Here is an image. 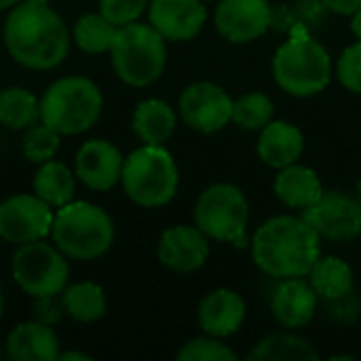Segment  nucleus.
I'll use <instances>...</instances> for the list:
<instances>
[{
	"instance_id": "obj_8",
	"label": "nucleus",
	"mask_w": 361,
	"mask_h": 361,
	"mask_svg": "<svg viewBox=\"0 0 361 361\" xmlns=\"http://www.w3.org/2000/svg\"><path fill=\"white\" fill-rule=\"evenodd\" d=\"M195 226L209 239L231 243L237 250L250 245L247 222L250 203L243 190L231 182H218L207 186L195 203Z\"/></svg>"
},
{
	"instance_id": "obj_1",
	"label": "nucleus",
	"mask_w": 361,
	"mask_h": 361,
	"mask_svg": "<svg viewBox=\"0 0 361 361\" xmlns=\"http://www.w3.org/2000/svg\"><path fill=\"white\" fill-rule=\"evenodd\" d=\"M2 42L15 63L49 72L61 66L72 47V32L49 4L21 0L2 23Z\"/></svg>"
},
{
	"instance_id": "obj_36",
	"label": "nucleus",
	"mask_w": 361,
	"mask_h": 361,
	"mask_svg": "<svg viewBox=\"0 0 361 361\" xmlns=\"http://www.w3.org/2000/svg\"><path fill=\"white\" fill-rule=\"evenodd\" d=\"M57 361H91V355L82 351H61Z\"/></svg>"
},
{
	"instance_id": "obj_32",
	"label": "nucleus",
	"mask_w": 361,
	"mask_h": 361,
	"mask_svg": "<svg viewBox=\"0 0 361 361\" xmlns=\"http://www.w3.org/2000/svg\"><path fill=\"white\" fill-rule=\"evenodd\" d=\"M336 78L347 91L361 95V40L341 53L336 61Z\"/></svg>"
},
{
	"instance_id": "obj_42",
	"label": "nucleus",
	"mask_w": 361,
	"mask_h": 361,
	"mask_svg": "<svg viewBox=\"0 0 361 361\" xmlns=\"http://www.w3.org/2000/svg\"><path fill=\"white\" fill-rule=\"evenodd\" d=\"M27 2H36V4H51V0H27Z\"/></svg>"
},
{
	"instance_id": "obj_24",
	"label": "nucleus",
	"mask_w": 361,
	"mask_h": 361,
	"mask_svg": "<svg viewBox=\"0 0 361 361\" xmlns=\"http://www.w3.org/2000/svg\"><path fill=\"white\" fill-rule=\"evenodd\" d=\"M307 277L324 302L345 298L353 292V271L338 256H319Z\"/></svg>"
},
{
	"instance_id": "obj_28",
	"label": "nucleus",
	"mask_w": 361,
	"mask_h": 361,
	"mask_svg": "<svg viewBox=\"0 0 361 361\" xmlns=\"http://www.w3.org/2000/svg\"><path fill=\"white\" fill-rule=\"evenodd\" d=\"M72 42L89 55H99V53H110L118 25H114L110 19H106L99 11L97 13H85L80 15L74 25H72Z\"/></svg>"
},
{
	"instance_id": "obj_35",
	"label": "nucleus",
	"mask_w": 361,
	"mask_h": 361,
	"mask_svg": "<svg viewBox=\"0 0 361 361\" xmlns=\"http://www.w3.org/2000/svg\"><path fill=\"white\" fill-rule=\"evenodd\" d=\"M324 6L336 15H353L361 8V0H322Z\"/></svg>"
},
{
	"instance_id": "obj_25",
	"label": "nucleus",
	"mask_w": 361,
	"mask_h": 361,
	"mask_svg": "<svg viewBox=\"0 0 361 361\" xmlns=\"http://www.w3.org/2000/svg\"><path fill=\"white\" fill-rule=\"evenodd\" d=\"M63 302V311L70 319L78 324H93L106 315L108 300L106 292L95 281H76L68 283L59 294Z\"/></svg>"
},
{
	"instance_id": "obj_5",
	"label": "nucleus",
	"mask_w": 361,
	"mask_h": 361,
	"mask_svg": "<svg viewBox=\"0 0 361 361\" xmlns=\"http://www.w3.org/2000/svg\"><path fill=\"white\" fill-rule=\"evenodd\" d=\"M121 186L127 199L144 209L167 205L180 186V171L165 146L142 144L125 157Z\"/></svg>"
},
{
	"instance_id": "obj_27",
	"label": "nucleus",
	"mask_w": 361,
	"mask_h": 361,
	"mask_svg": "<svg viewBox=\"0 0 361 361\" xmlns=\"http://www.w3.org/2000/svg\"><path fill=\"white\" fill-rule=\"evenodd\" d=\"M40 121V97L25 87L0 91V125L8 131H25Z\"/></svg>"
},
{
	"instance_id": "obj_11",
	"label": "nucleus",
	"mask_w": 361,
	"mask_h": 361,
	"mask_svg": "<svg viewBox=\"0 0 361 361\" xmlns=\"http://www.w3.org/2000/svg\"><path fill=\"white\" fill-rule=\"evenodd\" d=\"M300 216L311 224L319 239L347 243L361 237V203L341 190H326L322 199L302 209Z\"/></svg>"
},
{
	"instance_id": "obj_40",
	"label": "nucleus",
	"mask_w": 361,
	"mask_h": 361,
	"mask_svg": "<svg viewBox=\"0 0 361 361\" xmlns=\"http://www.w3.org/2000/svg\"><path fill=\"white\" fill-rule=\"evenodd\" d=\"M332 360H355L353 355H334Z\"/></svg>"
},
{
	"instance_id": "obj_4",
	"label": "nucleus",
	"mask_w": 361,
	"mask_h": 361,
	"mask_svg": "<svg viewBox=\"0 0 361 361\" xmlns=\"http://www.w3.org/2000/svg\"><path fill=\"white\" fill-rule=\"evenodd\" d=\"M104 112L102 89L82 74L55 78L40 95V121L59 135L89 131Z\"/></svg>"
},
{
	"instance_id": "obj_22",
	"label": "nucleus",
	"mask_w": 361,
	"mask_h": 361,
	"mask_svg": "<svg viewBox=\"0 0 361 361\" xmlns=\"http://www.w3.org/2000/svg\"><path fill=\"white\" fill-rule=\"evenodd\" d=\"M178 125L176 110L159 97L142 99L131 116V129L142 144L150 146H165L173 135Z\"/></svg>"
},
{
	"instance_id": "obj_34",
	"label": "nucleus",
	"mask_w": 361,
	"mask_h": 361,
	"mask_svg": "<svg viewBox=\"0 0 361 361\" xmlns=\"http://www.w3.org/2000/svg\"><path fill=\"white\" fill-rule=\"evenodd\" d=\"M63 315H66V311H63V302L59 296L32 298V319L47 324V326H57Z\"/></svg>"
},
{
	"instance_id": "obj_14",
	"label": "nucleus",
	"mask_w": 361,
	"mask_h": 361,
	"mask_svg": "<svg viewBox=\"0 0 361 361\" xmlns=\"http://www.w3.org/2000/svg\"><path fill=\"white\" fill-rule=\"evenodd\" d=\"M125 157L123 152L104 137L87 140L74 157V173L76 180L82 182L89 190L108 192L116 184H121Z\"/></svg>"
},
{
	"instance_id": "obj_31",
	"label": "nucleus",
	"mask_w": 361,
	"mask_h": 361,
	"mask_svg": "<svg viewBox=\"0 0 361 361\" xmlns=\"http://www.w3.org/2000/svg\"><path fill=\"white\" fill-rule=\"evenodd\" d=\"M178 361H237L239 355L222 343V338L214 336H201L184 343L180 351L176 353Z\"/></svg>"
},
{
	"instance_id": "obj_23",
	"label": "nucleus",
	"mask_w": 361,
	"mask_h": 361,
	"mask_svg": "<svg viewBox=\"0 0 361 361\" xmlns=\"http://www.w3.org/2000/svg\"><path fill=\"white\" fill-rule=\"evenodd\" d=\"M32 192L49 203L53 209L74 201L76 192V173L61 161L40 163L32 178Z\"/></svg>"
},
{
	"instance_id": "obj_43",
	"label": "nucleus",
	"mask_w": 361,
	"mask_h": 361,
	"mask_svg": "<svg viewBox=\"0 0 361 361\" xmlns=\"http://www.w3.org/2000/svg\"><path fill=\"white\" fill-rule=\"evenodd\" d=\"M0 357H2V349H0Z\"/></svg>"
},
{
	"instance_id": "obj_9",
	"label": "nucleus",
	"mask_w": 361,
	"mask_h": 361,
	"mask_svg": "<svg viewBox=\"0 0 361 361\" xmlns=\"http://www.w3.org/2000/svg\"><path fill=\"white\" fill-rule=\"evenodd\" d=\"M11 277L30 298L59 296L70 283V262L53 241L38 239L15 247Z\"/></svg>"
},
{
	"instance_id": "obj_16",
	"label": "nucleus",
	"mask_w": 361,
	"mask_h": 361,
	"mask_svg": "<svg viewBox=\"0 0 361 361\" xmlns=\"http://www.w3.org/2000/svg\"><path fill=\"white\" fill-rule=\"evenodd\" d=\"M159 262L173 273H195L209 258V237L190 224H176L161 233Z\"/></svg>"
},
{
	"instance_id": "obj_41",
	"label": "nucleus",
	"mask_w": 361,
	"mask_h": 361,
	"mask_svg": "<svg viewBox=\"0 0 361 361\" xmlns=\"http://www.w3.org/2000/svg\"><path fill=\"white\" fill-rule=\"evenodd\" d=\"M355 197H357V201L361 203V180L357 182V192H355Z\"/></svg>"
},
{
	"instance_id": "obj_30",
	"label": "nucleus",
	"mask_w": 361,
	"mask_h": 361,
	"mask_svg": "<svg viewBox=\"0 0 361 361\" xmlns=\"http://www.w3.org/2000/svg\"><path fill=\"white\" fill-rule=\"evenodd\" d=\"M59 144H61V135L55 129H51L49 125H44L42 121H38L36 125H32L23 131L21 152L30 163L40 165V163L55 159Z\"/></svg>"
},
{
	"instance_id": "obj_39",
	"label": "nucleus",
	"mask_w": 361,
	"mask_h": 361,
	"mask_svg": "<svg viewBox=\"0 0 361 361\" xmlns=\"http://www.w3.org/2000/svg\"><path fill=\"white\" fill-rule=\"evenodd\" d=\"M4 307H6V298H4V290H2V283H0V319L4 315Z\"/></svg>"
},
{
	"instance_id": "obj_33",
	"label": "nucleus",
	"mask_w": 361,
	"mask_h": 361,
	"mask_svg": "<svg viewBox=\"0 0 361 361\" xmlns=\"http://www.w3.org/2000/svg\"><path fill=\"white\" fill-rule=\"evenodd\" d=\"M148 2L150 0H97V8L106 19L121 27L140 21V17L148 11Z\"/></svg>"
},
{
	"instance_id": "obj_3",
	"label": "nucleus",
	"mask_w": 361,
	"mask_h": 361,
	"mask_svg": "<svg viewBox=\"0 0 361 361\" xmlns=\"http://www.w3.org/2000/svg\"><path fill=\"white\" fill-rule=\"evenodd\" d=\"M114 237L112 216L91 201H70L55 209L51 241L68 260H97L110 252Z\"/></svg>"
},
{
	"instance_id": "obj_15",
	"label": "nucleus",
	"mask_w": 361,
	"mask_h": 361,
	"mask_svg": "<svg viewBox=\"0 0 361 361\" xmlns=\"http://www.w3.org/2000/svg\"><path fill=\"white\" fill-rule=\"evenodd\" d=\"M148 23L171 42H186L201 34L207 21L203 0H150Z\"/></svg>"
},
{
	"instance_id": "obj_6",
	"label": "nucleus",
	"mask_w": 361,
	"mask_h": 361,
	"mask_svg": "<svg viewBox=\"0 0 361 361\" xmlns=\"http://www.w3.org/2000/svg\"><path fill=\"white\" fill-rule=\"evenodd\" d=\"M108 55L121 82L144 89L154 85L165 72L167 40L150 23L133 21L118 27Z\"/></svg>"
},
{
	"instance_id": "obj_13",
	"label": "nucleus",
	"mask_w": 361,
	"mask_h": 361,
	"mask_svg": "<svg viewBox=\"0 0 361 361\" xmlns=\"http://www.w3.org/2000/svg\"><path fill=\"white\" fill-rule=\"evenodd\" d=\"M273 11L269 0H220L214 13L218 34L233 44H247L269 32Z\"/></svg>"
},
{
	"instance_id": "obj_21",
	"label": "nucleus",
	"mask_w": 361,
	"mask_h": 361,
	"mask_svg": "<svg viewBox=\"0 0 361 361\" xmlns=\"http://www.w3.org/2000/svg\"><path fill=\"white\" fill-rule=\"evenodd\" d=\"M273 192L281 205L302 212L315 205L326 190L315 169L294 163V165L279 169L273 182Z\"/></svg>"
},
{
	"instance_id": "obj_19",
	"label": "nucleus",
	"mask_w": 361,
	"mask_h": 361,
	"mask_svg": "<svg viewBox=\"0 0 361 361\" xmlns=\"http://www.w3.org/2000/svg\"><path fill=\"white\" fill-rule=\"evenodd\" d=\"M61 343L53 326L27 319L17 324L4 341V355L11 361H57Z\"/></svg>"
},
{
	"instance_id": "obj_2",
	"label": "nucleus",
	"mask_w": 361,
	"mask_h": 361,
	"mask_svg": "<svg viewBox=\"0 0 361 361\" xmlns=\"http://www.w3.org/2000/svg\"><path fill=\"white\" fill-rule=\"evenodd\" d=\"M322 239L302 216H275L252 237L250 250L254 264L269 277H307L322 256Z\"/></svg>"
},
{
	"instance_id": "obj_38",
	"label": "nucleus",
	"mask_w": 361,
	"mask_h": 361,
	"mask_svg": "<svg viewBox=\"0 0 361 361\" xmlns=\"http://www.w3.org/2000/svg\"><path fill=\"white\" fill-rule=\"evenodd\" d=\"M21 0H0V11H11L15 4H19Z\"/></svg>"
},
{
	"instance_id": "obj_10",
	"label": "nucleus",
	"mask_w": 361,
	"mask_h": 361,
	"mask_svg": "<svg viewBox=\"0 0 361 361\" xmlns=\"http://www.w3.org/2000/svg\"><path fill=\"white\" fill-rule=\"evenodd\" d=\"M55 212L34 192H19L0 203V239L13 245L51 237Z\"/></svg>"
},
{
	"instance_id": "obj_44",
	"label": "nucleus",
	"mask_w": 361,
	"mask_h": 361,
	"mask_svg": "<svg viewBox=\"0 0 361 361\" xmlns=\"http://www.w3.org/2000/svg\"><path fill=\"white\" fill-rule=\"evenodd\" d=\"M203 2H205V0H203Z\"/></svg>"
},
{
	"instance_id": "obj_37",
	"label": "nucleus",
	"mask_w": 361,
	"mask_h": 361,
	"mask_svg": "<svg viewBox=\"0 0 361 361\" xmlns=\"http://www.w3.org/2000/svg\"><path fill=\"white\" fill-rule=\"evenodd\" d=\"M351 32L355 34L357 40H361V8L351 15Z\"/></svg>"
},
{
	"instance_id": "obj_20",
	"label": "nucleus",
	"mask_w": 361,
	"mask_h": 361,
	"mask_svg": "<svg viewBox=\"0 0 361 361\" xmlns=\"http://www.w3.org/2000/svg\"><path fill=\"white\" fill-rule=\"evenodd\" d=\"M256 152L264 165L279 171L288 165L298 163L305 152V135L294 123L273 118L267 127L260 129Z\"/></svg>"
},
{
	"instance_id": "obj_12",
	"label": "nucleus",
	"mask_w": 361,
	"mask_h": 361,
	"mask_svg": "<svg viewBox=\"0 0 361 361\" xmlns=\"http://www.w3.org/2000/svg\"><path fill=\"white\" fill-rule=\"evenodd\" d=\"M233 97L216 82L188 85L178 99L182 121L199 133H218L233 121Z\"/></svg>"
},
{
	"instance_id": "obj_26",
	"label": "nucleus",
	"mask_w": 361,
	"mask_h": 361,
	"mask_svg": "<svg viewBox=\"0 0 361 361\" xmlns=\"http://www.w3.org/2000/svg\"><path fill=\"white\" fill-rule=\"evenodd\" d=\"M250 361H317V349L302 336L279 332L262 338L247 355Z\"/></svg>"
},
{
	"instance_id": "obj_29",
	"label": "nucleus",
	"mask_w": 361,
	"mask_h": 361,
	"mask_svg": "<svg viewBox=\"0 0 361 361\" xmlns=\"http://www.w3.org/2000/svg\"><path fill=\"white\" fill-rule=\"evenodd\" d=\"M275 118V104L262 91H252L233 102V123L247 131H260Z\"/></svg>"
},
{
	"instance_id": "obj_17",
	"label": "nucleus",
	"mask_w": 361,
	"mask_h": 361,
	"mask_svg": "<svg viewBox=\"0 0 361 361\" xmlns=\"http://www.w3.org/2000/svg\"><path fill=\"white\" fill-rule=\"evenodd\" d=\"M319 296L311 288L309 279L292 277L281 279L279 288L271 298V313L275 322L288 330L307 328L317 313Z\"/></svg>"
},
{
	"instance_id": "obj_7",
	"label": "nucleus",
	"mask_w": 361,
	"mask_h": 361,
	"mask_svg": "<svg viewBox=\"0 0 361 361\" xmlns=\"http://www.w3.org/2000/svg\"><path fill=\"white\" fill-rule=\"evenodd\" d=\"M273 78L288 95L313 97L332 80L330 53L311 36H294L275 51Z\"/></svg>"
},
{
	"instance_id": "obj_18",
	"label": "nucleus",
	"mask_w": 361,
	"mask_h": 361,
	"mask_svg": "<svg viewBox=\"0 0 361 361\" xmlns=\"http://www.w3.org/2000/svg\"><path fill=\"white\" fill-rule=\"evenodd\" d=\"M197 319L203 334L228 338L237 334L245 322V300L235 290H214L199 302Z\"/></svg>"
}]
</instances>
